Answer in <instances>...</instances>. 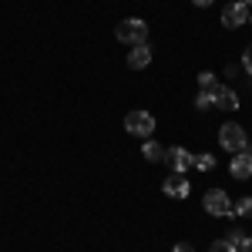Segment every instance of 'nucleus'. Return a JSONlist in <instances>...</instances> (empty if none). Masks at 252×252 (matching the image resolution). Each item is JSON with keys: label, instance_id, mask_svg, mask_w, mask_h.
<instances>
[{"label": "nucleus", "instance_id": "nucleus-22", "mask_svg": "<svg viewBox=\"0 0 252 252\" xmlns=\"http://www.w3.org/2000/svg\"><path fill=\"white\" fill-rule=\"evenodd\" d=\"M246 3H249V7H252V0H246Z\"/></svg>", "mask_w": 252, "mask_h": 252}, {"label": "nucleus", "instance_id": "nucleus-16", "mask_svg": "<svg viewBox=\"0 0 252 252\" xmlns=\"http://www.w3.org/2000/svg\"><path fill=\"white\" fill-rule=\"evenodd\" d=\"M215 84H219V81H215V74H212V71H202V74H198V88H205V91H212Z\"/></svg>", "mask_w": 252, "mask_h": 252}, {"label": "nucleus", "instance_id": "nucleus-19", "mask_svg": "<svg viewBox=\"0 0 252 252\" xmlns=\"http://www.w3.org/2000/svg\"><path fill=\"white\" fill-rule=\"evenodd\" d=\"M172 252H195V246H189V242H178Z\"/></svg>", "mask_w": 252, "mask_h": 252}, {"label": "nucleus", "instance_id": "nucleus-1", "mask_svg": "<svg viewBox=\"0 0 252 252\" xmlns=\"http://www.w3.org/2000/svg\"><path fill=\"white\" fill-rule=\"evenodd\" d=\"M115 37L121 40V44H128V47H135V44H148V24H145L141 17H125V20H118Z\"/></svg>", "mask_w": 252, "mask_h": 252}, {"label": "nucleus", "instance_id": "nucleus-9", "mask_svg": "<svg viewBox=\"0 0 252 252\" xmlns=\"http://www.w3.org/2000/svg\"><path fill=\"white\" fill-rule=\"evenodd\" d=\"M215 108H222V111H235L239 108V94L229 84H215Z\"/></svg>", "mask_w": 252, "mask_h": 252}, {"label": "nucleus", "instance_id": "nucleus-17", "mask_svg": "<svg viewBox=\"0 0 252 252\" xmlns=\"http://www.w3.org/2000/svg\"><path fill=\"white\" fill-rule=\"evenodd\" d=\"M225 239H229V242H232V246H239V249H242V242H246V239H249V235L242 232V229H232V232L225 235Z\"/></svg>", "mask_w": 252, "mask_h": 252}, {"label": "nucleus", "instance_id": "nucleus-23", "mask_svg": "<svg viewBox=\"0 0 252 252\" xmlns=\"http://www.w3.org/2000/svg\"><path fill=\"white\" fill-rule=\"evenodd\" d=\"M249 24H252V17H249Z\"/></svg>", "mask_w": 252, "mask_h": 252}, {"label": "nucleus", "instance_id": "nucleus-5", "mask_svg": "<svg viewBox=\"0 0 252 252\" xmlns=\"http://www.w3.org/2000/svg\"><path fill=\"white\" fill-rule=\"evenodd\" d=\"M165 161H168V168L175 175H185L189 168H195V155L189 148H182V145H172L168 152H165Z\"/></svg>", "mask_w": 252, "mask_h": 252}, {"label": "nucleus", "instance_id": "nucleus-15", "mask_svg": "<svg viewBox=\"0 0 252 252\" xmlns=\"http://www.w3.org/2000/svg\"><path fill=\"white\" fill-rule=\"evenodd\" d=\"M209 252H239V246H232L229 239H215L212 246H209Z\"/></svg>", "mask_w": 252, "mask_h": 252}, {"label": "nucleus", "instance_id": "nucleus-14", "mask_svg": "<svg viewBox=\"0 0 252 252\" xmlns=\"http://www.w3.org/2000/svg\"><path fill=\"white\" fill-rule=\"evenodd\" d=\"M195 168H198V172H212L215 168V155H209V152L195 155Z\"/></svg>", "mask_w": 252, "mask_h": 252}, {"label": "nucleus", "instance_id": "nucleus-2", "mask_svg": "<svg viewBox=\"0 0 252 252\" xmlns=\"http://www.w3.org/2000/svg\"><path fill=\"white\" fill-rule=\"evenodd\" d=\"M125 131L141 138V141L152 138L155 135V115H152V111H128V115H125Z\"/></svg>", "mask_w": 252, "mask_h": 252}, {"label": "nucleus", "instance_id": "nucleus-12", "mask_svg": "<svg viewBox=\"0 0 252 252\" xmlns=\"http://www.w3.org/2000/svg\"><path fill=\"white\" fill-rule=\"evenodd\" d=\"M195 108H198V111L215 108V88H212V91H205V88H202V91H198V97H195Z\"/></svg>", "mask_w": 252, "mask_h": 252}, {"label": "nucleus", "instance_id": "nucleus-3", "mask_svg": "<svg viewBox=\"0 0 252 252\" xmlns=\"http://www.w3.org/2000/svg\"><path fill=\"white\" fill-rule=\"evenodd\" d=\"M202 209L215 219H232V198L225 195V189H209L202 198Z\"/></svg>", "mask_w": 252, "mask_h": 252}, {"label": "nucleus", "instance_id": "nucleus-18", "mask_svg": "<svg viewBox=\"0 0 252 252\" xmlns=\"http://www.w3.org/2000/svg\"><path fill=\"white\" fill-rule=\"evenodd\" d=\"M242 67H246V74H252V44H246V51H242Z\"/></svg>", "mask_w": 252, "mask_h": 252}, {"label": "nucleus", "instance_id": "nucleus-6", "mask_svg": "<svg viewBox=\"0 0 252 252\" xmlns=\"http://www.w3.org/2000/svg\"><path fill=\"white\" fill-rule=\"evenodd\" d=\"M249 17H252V7L246 3V0H235V3H229V7L222 10V24H225L229 31L242 27V24H249Z\"/></svg>", "mask_w": 252, "mask_h": 252}, {"label": "nucleus", "instance_id": "nucleus-7", "mask_svg": "<svg viewBox=\"0 0 252 252\" xmlns=\"http://www.w3.org/2000/svg\"><path fill=\"white\" fill-rule=\"evenodd\" d=\"M161 192L168 195V198H189V195H192V182H189L185 175H168V178L161 182Z\"/></svg>", "mask_w": 252, "mask_h": 252}, {"label": "nucleus", "instance_id": "nucleus-8", "mask_svg": "<svg viewBox=\"0 0 252 252\" xmlns=\"http://www.w3.org/2000/svg\"><path fill=\"white\" fill-rule=\"evenodd\" d=\"M229 175H232V178H239V182H242V178H252V145H249V148H242V152L232 158Z\"/></svg>", "mask_w": 252, "mask_h": 252}, {"label": "nucleus", "instance_id": "nucleus-11", "mask_svg": "<svg viewBox=\"0 0 252 252\" xmlns=\"http://www.w3.org/2000/svg\"><path fill=\"white\" fill-rule=\"evenodd\" d=\"M165 145H158L155 138H145L141 141V155H145V161H165Z\"/></svg>", "mask_w": 252, "mask_h": 252}, {"label": "nucleus", "instance_id": "nucleus-13", "mask_svg": "<svg viewBox=\"0 0 252 252\" xmlns=\"http://www.w3.org/2000/svg\"><path fill=\"white\" fill-rule=\"evenodd\" d=\"M232 215L249 219V215H252V198H239V202H232Z\"/></svg>", "mask_w": 252, "mask_h": 252}, {"label": "nucleus", "instance_id": "nucleus-10", "mask_svg": "<svg viewBox=\"0 0 252 252\" xmlns=\"http://www.w3.org/2000/svg\"><path fill=\"white\" fill-rule=\"evenodd\" d=\"M148 64H152V47H148V44H135V47L128 51V67L145 71Z\"/></svg>", "mask_w": 252, "mask_h": 252}, {"label": "nucleus", "instance_id": "nucleus-20", "mask_svg": "<svg viewBox=\"0 0 252 252\" xmlns=\"http://www.w3.org/2000/svg\"><path fill=\"white\" fill-rule=\"evenodd\" d=\"M239 252H252V235L246 239V242H242V249H239Z\"/></svg>", "mask_w": 252, "mask_h": 252}, {"label": "nucleus", "instance_id": "nucleus-21", "mask_svg": "<svg viewBox=\"0 0 252 252\" xmlns=\"http://www.w3.org/2000/svg\"><path fill=\"white\" fill-rule=\"evenodd\" d=\"M192 3H195V7H212L215 0H192Z\"/></svg>", "mask_w": 252, "mask_h": 252}, {"label": "nucleus", "instance_id": "nucleus-4", "mask_svg": "<svg viewBox=\"0 0 252 252\" xmlns=\"http://www.w3.org/2000/svg\"><path fill=\"white\" fill-rule=\"evenodd\" d=\"M219 145H222L225 152H242V148H249L246 128H242V125H235V121L222 125V128H219Z\"/></svg>", "mask_w": 252, "mask_h": 252}]
</instances>
